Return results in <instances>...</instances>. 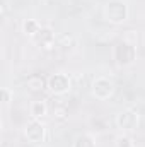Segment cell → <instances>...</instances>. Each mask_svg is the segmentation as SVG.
I'll return each instance as SVG.
<instances>
[{
    "instance_id": "obj_1",
    "label": "cell",
    "mask_w": 145,
    "mask_h": 147,
    "mask_svg": "<svg viewBox=\"0 0 145 147\" xmlns=\"http://www.w3.org/2000/svg\"><path fill=\"white\" fill-rule=\"evenodd\" d=\"M50 86H51V89H53V91H56V92H63V91H67V89H68L70 82H68V79H67L65 75L56 74L55 77H51Z\"/></svg>"
},
{
    "instance_id": "obj_2",
    "label": "cell",
    "mask_w": 145,
    "mask_h": 147,
    "mask_svg": "<svg viewBox=\"0 0 145 147\" xmlns=\"http://www.w3.org/2000/svg\"><path fill=\"white\" fill-rule=\"evenodd\" d=\"M24 29H26V33H29V34H34L38 29V24L34 21H26L24 22Z\"/></svg>"
},
{
    "instance_id": "obj_3",
    "label": "cell",
    "mask_w": 145,
    "mask_h": 147,
    "mask_svg": "<svg viewBox=\"0 0 145 147\" xmlns=\"http://www.w3.org/2000/svg\"><path fill=\"white\" fill-rule=\"evenodd\" d=\"M43 113H44V105L36 103V105L33 106V115H34V116H41Z\"/></svg>"
},
{
    "instance_id": "obj_4",
    "label": "cell",
    "mask_w": 145,
    "mask_h": 147,
    "mask_svg": "<svg viewBox=\"0 0 145 147\" xmlns=\"http://www.w3.org/2000/svg\"><path fill=\"white\" fill-rule=\"evenodd\" d=\"M133 144H132V140L128 139V137H121V139H118V144H116V147H132Z\"/></svg>"
}]
</instances>
